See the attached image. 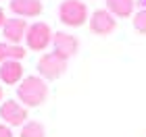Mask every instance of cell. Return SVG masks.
I'll return each mask as SVG.
<instances>
[{
	"label": "cell",
	"instance_id": "obj_1",
	"mask_svg": "<svg viewBox=\"0 0 146 137\" xmlns=\"http://www.w3.org/2000/svg\"><path fill=\"white\" fill-rule=\"evenodd\" d=\"M17 98L25 108H38L48 98V83L38 75H29L17 85Z\"/></svg>",
	"mask_w": 146,
	"mask_h": 137
},
{
	"label": "cell",
	"instance_id": "obj_2",
	"mask_svg": "<svg viewBox=\"0 0 146 137\" xmlns=\"http://www.w3.org/2000/svg\"><path fill=\"white\" fill-rule=\"evenodd\" d=\"M58 19L67 27H82L88 19V6L82 0H63L58 4Z\"/></svg>",
	"mask_w": 146,
	"mask_h": 137
},
{
	"label": "cell",
	"instance_id": "obj_3",
	"mask_svg": "<svg viewBox=\"0 0 146 137\" xmlns=\"http://www.w3.org/2000/svg\"><path fill=\"white\" fill-rule=\"evenodd\" d=\"M52 37H54V33H52L50 25L38 21V23H31L29 25L27 33H25V44H27L29 50L42 52V50H46L52 44Z\"/></svg>",
	"mask_w": 146,
	"mask_h": 137
},
{
	"label": "cell",
	"instance_id": "obj_4",
	"mask_svg": "<svg viewBox=\"0 0 146 137\" xmlns=\"http://www.w3.org/2000/svg\"><path fill=\"white\" fill-rule=\"evenodd\" d=\"M65 71H67V58L56 54V52H48V54H42L38 60V73L42 79H58Z\"/></svg>",
	"mask_w": 146,
	"mask_h": 137
},
{
	"label": "cell",
	"instance_id": "obj_5",
	"mask_svg": "<svg viewBox=\"0 0 146 137\" xmlns=\"http://www.w3.org/2000/svg\"><path fill=\"white\" fill-rule=\"evenodd\" d=\"M0 119L9 127H23L27 123V108L21 102L6 100L0 104Z\"/></svg>",
	"mask_w": 146,
	"mask_h": 137
},
{
	"label": "cell",
	"instance_id": "obj_6",
	"mask_svg": "<svg viewBox=\"0 0 146 137\" xmlns=\"http://www.w3.org/2000/svg\"><path fill=\"white\" fill-rule=\"evenodd\" d=\"M88 23H90L92 33L102 35V37H104V35H111L113 31L117 29V21H115V17H113L107 9H102V10H94Z\"/></svg>",
	"mask_w": 146,
	"mask_h": 137
},
{
	"label": "cell",
	"instance_id": "obj_7",
	"mask_svg": "<svg viewBox=\"0 0 146 137\" xmlns=\"http://www.w3.org/2000/svg\"><path fill=\"white\" fill-rule=\"evenodd\" d=\"M52 48H54L56 54H61V56H65V58L69 60L71 56H75V54H77V50H79V42H77V37H75V35H71V33L56 31L54 37H52Z\"/></svg>",
	"mask_w": 146,
	"mask_h": 137
},
{
	"label": "cell",
	"instance_id": "obj_8",
	"mask_svg": "<svg viewBox=\"0 0 146 137\" xmlns=\"http://www.w3.org/2000/svg\"><path fill=\"white\" fill-rule=\"evenodd\" d=\"M27 29H29V25L25 23V19H21V17L6 19V23H4V27H2L4 42H9V44H19L21 40H25Z\"/></svg>",
	"mask_w": 146,
	"mask_h": 137
},
{
	"label": "cell",
	"instance_id": "obj_9",
	"mask_svg": "<svg viewBox=\"0 0 146 137\" xmlns=\"http://www.w3.org/2000/svg\"><path fill=\"white\" fill-rule=\"evenodd\" d=\"M25 79L23 77V64L19 60H9L0 64V81L6 85H19Z\"/></svg>",
	"mask_w": 146,
	"mask_h": 137
},
{
	"label": "cell",
	"instance_id": "obj_10",
	"mask_svg": "<svg viewBox=\"0 0 146 137\" xmlns=\"http://www.w3.org/2000/svg\"><path fill=\"white\" fill-rule=\"evenodd\" d=\"M9 9L15 17H38L42 12V2L40 0H11Z\"/></svg>",
	"mask_w": 146,
	"mask_h": 137
},
{
	"label": "cell",
	"instance_id": "obj_11",
	"mask_svg": "<svg viewBox=\"0 0 146 137\" xmlns=\"http://www.w3.org/2000/svg\"><path fill=\"white\" fill-rule=\"evenodd\" d=\"M25 48L19 44H9V42H0V64L2 62H9V60H19L25 58Z\"/></svg>",
	"mask_w": 146,
	"mask_h": 137
},
{
	"label": "cell",
	"instance_id": "obj_12",
	"mask_svg": "<svg viewBox=\"0 0 146 137\" xmlns=\"http://www.w3.org/2000/svg\"><path fill=\"white\" fill-rule=\"evenodd\" d=\"M136 6V0H107V10L111 12L113 17H131Z\"/></svg>",
	"mask_w": 146,
	"mask_h": 137
},
{
	"label": "cell",
	"instance_id": "obj_13",
	"mask_svg": "<svg viewBox=\"0 0 146 137\" xmlns=\"http://www.w3.org/2000/svg\"><path fill=\"white\" fill-rule=\"evenodd\" d=\"M21 137H46V129L42 123L38 121H27L25 125L21 127Z\"/></svg>",
	"mask_w": 146,
	"mask_h": 137
},
{
	"label": "cell",
	"instance_id": "obj_14",
	"mask_svg": "<svg viewBox=\"0 0 146 137\" xmlns=\"http://www.w3.org/2000/svg\"><path fill=\"white\" fill-rule=\"evenodd\" d=\"M134 29L138 31V33L146 35V9L138 10L136 15H134Z\"/></svg>",
	"mask_w": 146,
	"mask_h": 137
},
{
	"label": "cell",
	"instance_id": "obj_15",
	"mask_svg": "<svg viewBox=\"0 0 146 137\" xmlns=\"http://www.w3.org/2000/svg\"><path fill=\"white\" fill-rule=\"evenodd\" d=\"M0 137H13V131L9 125H4V123H0Z\"/></svg>",
	"mask_w": 146,
	"mask_h": 137
},
{
	"label": "cell",
	"instance_id": "obj_16",
	"mask_svg": "<svg viewBox=\"0 0 146 137\" xmlns=\"http://www.w3.org/2000/svg\"><path fill=\"white\" fill-rule=\"evenodd\" d=\"M4 23H6V17H4V10H2V6H0V27H4Z\"/></svg>",
	"mask_w": 146,
	"mask_h": 137
},
{
	"label": "cell",
	"instance_id": "obj_17",
	"mask_svg": "<svg viewBox=\"0 0 146 137\" xmlns=\"http://www.w3.org/2000/svg\"><path fill=\"white\" fill-rule=\"evenodd\" d=\"M0 102H2V85H0Z\"/></svg>",
	"mask_w": 146,
	"mask_h": 137
}]
</instances>
